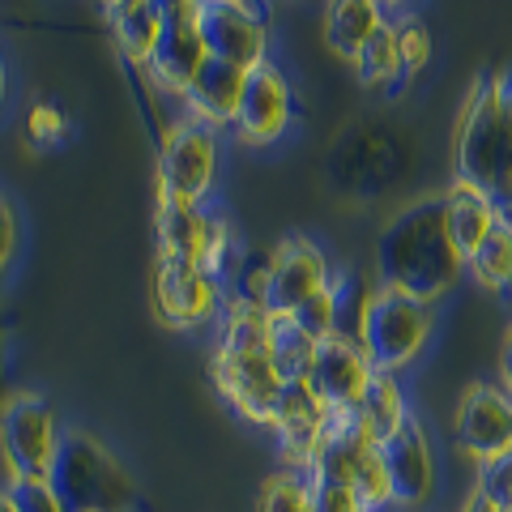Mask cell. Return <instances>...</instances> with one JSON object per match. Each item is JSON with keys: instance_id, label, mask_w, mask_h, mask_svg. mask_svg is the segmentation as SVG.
I'll return each mask as SVG.
<instances>
[{"instance_id": "cell-1", "label": "cell", "mask_w": 512, "mask_h": 512, "mask_svg": "<svg viewBox=\"0 0 512 512\" xmlns=\"http://www.w3.org/2000/svg\"><path fill=\"white\" fill-rule=\"evenodd\" d=\"M466 274V256L444 227V197H423L393 214L376 235V282L436 303Z\"/></svg>"}, {"instance_id": "cell-2", "label": "cell", "mask_w": 512, "mask_h": 512, "mask_svg": "<svg viewBox=\"0 0 512 512\" xmlns=\"http://www.w3.org/2000/svg\"><path fill=\"white\" fill-rule=\"evenodd\" d=\"M453 180L483 188L512 218V69H483L466 90L453 133Z\"/></svg>"}, {"instance_id": "cell-3", "label": "cell", "mask_w": 512, "mask_h": 512, "mask_svg": "<svg viewBox=\"0 0 512 512\" xmlns=\"http://www.w3.org/2000/svg\"><path fill=\"white\" fill-rule=\"evenodd\" d=\"M269 325H274V316L265 308H248V303L231 299L227 325H222V338L210 363L222 402L256 427H274L278 406L286 397V380L278 376L274 350H269Z\"/></svg>"}, {"instance_id": "cell-4", "label": "cell", "mask_w": 512, "mask_h": 512, "mask_svg": "<svg viewBox=\"0 0 512 512\" xmlns=\"http://www.w3.org/2000/svg\"><path fill=\"white\" fill-rule=\"evenodd\" d=\"M47 483L56 487L60 504L69 512H128L137 504V487L120 466V457L86 427L64 431L56 470Z\"/></svg>"}, {"instance_id": "cell-5", "label": "cell", "mask_w": 512, "mask_h": 512, "mask_svg": "<svg viewBox=\"0 0 512 512\" xmlns=\"http://www.w3.org/2000/svg\"><path fill=\"white\" fill-rule=\"evenodd\" d=\"M431 329H436L431 303L397 291V286L376 282L372 295H367L359 346H363V355L372 359L376 372L397 376L423 355V346L431 342Z\"/></svg>"}, {"instance_id": "cell-6", "label": "cell", "mask_w": 512, "mask_h": 512, "mask_svg": "<svg viewBox=\"0 0 512 512\" xmlns=\"http://www.w3.org/2000/svg\"><path fill=\"white\" fill-rule=\"evenodd\" d=\"M60 414L39 393L13 389L0 410V457H5V487H18L22 478H52L60 444H64Z\"/></svg>"}, {"instance_id": "cell-7", "label": "cell", "mask_w": 512, "mask_h": 512, "mask_svg": "<svg viewBox=\"0 0 512 512\" xmlns=\"http://www.w3.org/2000/svg\"><path fill=\"white\" fill-rule=\"evenodd\" d=\"M218 171V128L197 120H175L158 150V205L201 210Z\"/></svg>"}, {"instance_id": "cell-8", "label": "cell", "mask_w": 512, "mask_h": 512, "mask_svg": "<svg viewBox=\"0 0 512 512\" xmlns=\"http://www.w3.org/2000/svg\"><path fill=\"white\" fill-rule=\"evenodd\" d=\"M205 60H210V47L201 35V0H163V39L146 69L150 82L167 94H188Z\"/></svg>"}, {"instance_id": "cell-9", "label": "cell", "mask_w": 512, "mask_h": 512, "mask_svg": "<svg viewBox=\"0 0 512 512\" xmlns=\"http://www.w3.org/2000/svg\"><path fill=\"white\" fill-rule=\"evenodd\" d=\"M457 448L478 466L512 453V397L491 380H470L457 402Z\"/></svg>"}, {"instance_id": "cell-10", "label": "cell", "mask_w": 512, "mask_h": 512, "mask_svg": "<svg viewBox=\"0 0 512 512\" xmlns=\"http://www.w3.org/2000/svg\"><path fill=\"white\" fill-rule=\"evenodd\" d=\"M333 286V269L308 235H286L269 252V312L291 316Z\"/></svg>"}, {"instance_id": "cell-11", "label": "cell", "mask_w": 512, "mask_h": 512, "mask_svg": "<svg viewBox=\"0 0 512 512\" xmlns=\"http://www.w3.org/2000/svg\"><path fill=\"white\" fill-rule=\"evenodd\" d=\"M201 35L210 56L231 60L248 73L269 60V26L261 9L244 5V0H201Z\"/></svg>"}, {"instance_id": "cell-12", "label": "cell", "mask_w": 512, "mask_h": 512, "mask_svg": "<svg viewBox=\"0 0 512 512\" xmlns=\"http://www.w3.org/2000/svg\"><path fill=\"white\" fill-rule=\"evenodd\" d=\"M372 380H376V367L363 355V346L333 333V338L316 346L312 372L303 384H308L316 393V402H325L329 410H359L367 389H372Z\"/></svg>"}, {"instance_id": "cell-13", "label": "cell", "mask_w": 512, "mask_h": 512, "mask_svg": "<svg viewBox=\"0 0 512 512\" xmlns=\"http://www.w3.org/2000/svg\"><path fill=\"white\" fill-rule=\"evenodd\" d=\"M329 419H333V410L325 402H316V393L308 384H286V397H282L278 419H274L286 470L308 474L316 466V457L325 453V444H329Z\"/></svg>"}, {"instance_id": "cell-14", "label": "cell", "mask_w": 512, "mask_h": 512, "mask_svg": "<svg viewBox=\"0 0 512 512\" xmlns=\"http://www.w3.org/2000/svg\"><path fill=\"white\" fill-rule=\"evenodd\" d=\"M380 461H384V474H389L397 508H419L431 500V491H436V457H431L427 427L414 414L397 436L380 444Z\"/></svg>"}, {"instance_id": "cell-15", "label": "cell", "mask_w": 512, "mask_h": 512, "mask_svg": "<svg viewBox=\"0 0 512 512\" xmlns=\"http://www.w3.org/2000/svg\"><path fill=\"white\" fill-rule=\"evenodd\" d=\"M291 111H295L291 86H286V77L265 60L244 82V99H239V111H235V133L244 146H269V141H278L286 133Z\"/></svg>"}, {"instance_id": "cell-16", "label": "cell", "mask_w": 512, "mask_h": 512, "mask_svg": "<svg viewBox=\"0 0 512 512\" xmlns=\"http://www.w3.org/2000/svg\"><path fill=\"white\" fill-rule=\"evenodd\" d=\"M154 308L163 316V325H171V329L201 325V320H210L218 312V278H210L201 265L158 261Z\"/></svg>"}, {"instance_id": "cell-17", "label": "cell", "mask_w": 512, "mask_h": 512, "mask_svg": "<svg viewBox=\"0 0 512 512\" xmlns=\"http://www.w3.org/2000/svg\"><path fill=\"white\" fill-rule=\"evenodd\" d=\"M244 82H248V69L210 56L205 69L197 73V82H192L188 94H184L188 120L210 124V128H218V133L222 128H235V111H239V99H244Z\"/></svg>"}, {"instance_id": "cell-18", "label": "cell", "mask_w": 512, "mask_h": 512, "mask_svg": "<svg viewBox=\"0 0 512 512\" xmlns=\"http://www.w3.org/2000/svg\"><path fill=\"white\" fill-rule=\"evenodd\" d=\"M500 218H504V210L487 197L483 188H474L466 180L448 184V192H444V227H448L453 248L466 256V261L483 248V239L500 227Z\"/></svg>"}, {"instance_id": "cell-19", "label": "cell", "mask_w": 512, "mask_h": 512, "mask_svg": "<svg viewBox=\"0 0 512 512\" xmlns=\"http://www.w3.org/2000/svg\"><path fill=\"white\" fill-rule=\"evenodd\" d=\"M218 214L188 210V205H158V261L201 265L214 248Z\"/></svg>"}, {"instance_id": "cell-20", "label": "cell", "mask_w": 512, "mask_h": 512, "mask_svg": "<svg viewBox=\"0 0 512 512\" xmlns=\"http://www.w3.org/2000/svg\"><path fill=\"white\" fill-rule=\"evenodd\" d=\"M103 13L120 52L150 69L158 39H163V0H111V5H103Z\"/></svg>"}, {"instance_id": "cell-21", "label": "cell", "mask_w": 512, "mask_h": 512, "mask_svg": "<svg viewBox=\"0 0 512 512\" xmlns=\"http://www.w3.org/2000/svg\"><path fill=\"white\" fill-rule=\"evenodd\" d=\"M384 22L389 18H384V9L376 0H338V5L325 9V47L333 56L355 64Z\"/></svg>"}, {"instance_id": "cell-22", "label": "cell", "mask_w": 512, "mask_h": 512, "mask_svg": "<svg viewBox=\"0 0 512 512\" xmlns=\"http://www.w3.org/2000/svg\"><path fill=\"white\" fill-rule=\"evenodd\" d=\"M406 419H410V406H406L402 380L376 372L372 389H367V397H363L359 410H355V427L372 444H384L389 436H397V431L406 427Z\"/></svg>"}, {"instance_id": "cell-23", "label": "cell", "mask_w": 512, "mask_h": 512, "mask_svg": "<svg viewBox=\"0 0 512 512\" xmlns=\"http://www.w3.org/2000/svg\"><path fill=\"white\" fill-rule=\"evenodd\" d=\"M274 316V312H269ZM316 338L308 329L295 325V316H274L269 325V350H274V367L286 384H303L312 372V359H316Z\"/></svg>"}, {"instance_id": "cell-24", "label": "cell", "mask_w": 512, "mask_h": 512, "mask_svg": "<svg viewBox=\"0 0 512 512\" xmlns=\"http://www.w3.org/2000/svg\"><path fill=\"white\" fill-rule=\"evenodd\" d=\"M466 274L483 286V291H508L512 286V218L508 214L500 218V227L483 239V248L466 261Z\"/></svg>"}, {"instance_id": "cell-25", "label": "cell", "mask_w": 512, "mask_h": 512, "mask_svg": "<svg viewBox=\"0 0 512 512\" xmlns=\"http://www.w3.org/2000/svg\"><path fill=\"white\" fill-rule=\"evenodd\" d=\"M402 73V47H397V22H384L372 43L359 52L355 60V77L359 86H384V82H397Z\"/></svg>"}, {"instance_id": "cell-26", "label": "cell", "mask_w": 512, "mask_h": 512, "mask_svg": "<svg viewBox=\"0 0 512 512\" xmlns=\"http://www.w3.org/2000/svg\"><path fill=\"white\" fill-rule=\"evenodd\" d=\"M261 512H316L308 478L295 470H278L265 478L261 487Z\"/></svg>"}, {"instance_id": "cell-27", "label": "cell", "mask_w": 512, "mask_h": 512, "mask_svg": "<svg viewBox=\"0 0 512 512\" xmlns=\"http://www.w3.org/2000/svg\"><path fill=\"white\" fill-rule=\"evenodd\" d=\"M397 47H402V73H397V86L389 94H402L406 82H414V77L427 69V60H431V30L419 18L397 22Z\"/></svg>"}, {"instance_id": "cell-28", "label": "cell", "mask_w": 512, "mask_h": 512, "mask_svg": "<svg viewBox=\"0 0 512 512\" xmlns=\"http://www.w3.org/2000/svg\"><path fill=\"white\" fill-rule=\"evenodd\" d=\"M291 316H295V325L308 329L316 342L333 338V333H338V278H333L329 291H320L316 299H308V303H303L299 312H291Z\"/></svg>"}, {"instance_id": "cell-29", "label": "cell", "mask_w": 512, "mask_h": 512, "mask_svg": "<svg viewBox=\"0 0 512 512\" xmlns=\"http://www.w3.org/2000/svg\"><path fill=\"white\" fill-rule=\"evenodd\" d=\"M5 512H69L60 495L43 478H22L18 487H5Z\"/></svg>"}, {"instance_id": "cell-30", "label": "cell", "mask_w": 512, "mask_h": 512, "mask_svg": "<svg viewBox=\"0 0 512 512\" xmlns=\"http://www.w3.org/2000/svg\"><path fill=\"white\" fill-rule=\"evenodd\" d=\"M474 487L483 491L491 504H500L504 512H512V453L495 457V461H483V466H478Z\"/></svg>"}, {"instance_id": "cell-31", "label": "cell", "mask_w": 512, "mask_h": 512, "mask_svg": "<svg viewBox=\"0 0 512 512\" xmlns=\"http://www.w3.org/2000/svg\"><path fill=\"white\" fill-rule=\"evenodd\" d=\"M308 487H312L316 512H376V508H367L363 495L355 487H346V483H320V478H308Z\"/></svg>"}, {"instance_id": "cell-32", "label": "cell", "mask_w": 512, "mask_h": 512, "mask_svg": "<svg viewBox=\"0 0 512 512\" xmlns=\"http://www.w3.org/2000/svg\"><path fill=\"white\" fill-rule=\"evenodd\" d=\"M64 128H69V120H64V111L52 107V103H35L26 116V137L35 141V146H56V141L64 137Z\"/></svg>"}, {"instance_id": "cell-33", "label": "cell", "mask_w": 512, "mask_h": 512, "mask_svg": "<svg viewBox=\"0 0 512 512\" xmlns=\"http://www.w3.org/2000/svg\"><path fill=\"white\" fill-rule=\"evenodd\" d=\"M0 214H5V248H0V261H13L18 256V210H13V201L0 205Z\"/></svg>"}, {"instance_id": "cell-34", "label": "cell", "mask_w": 512, "mask_h": 512, "mask_svg": "<svg viewBox=\"0 0 512 512\" xmlns=\"http://www.w3.org/2000/svg\"><path fill=\"white\" fill-rule=\"evenodd\" d=\"M500 389L512 397V320H508L504 342H500Z\"/></svg>"}, {"instance_id": "cell-35", "label": "cell", "mask_w": 512, "mask_h": 512, "mask_svg": "<svg viewBox=\"0 0 512 512\" xmlns=\"http://www.w3.org/2000/svg\"><path fill=\"white\" fill-rule=\"evenodd\" d=\"M457 512H504V508H500V504H491V500H487V495H483V491H478V487H474V491L466 495V504H461Z\"/></svg>"}]
</instances>
